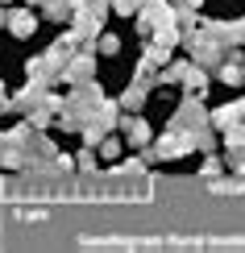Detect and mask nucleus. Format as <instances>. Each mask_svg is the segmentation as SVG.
<instances>
[{
    "instance_id": "f257e3e1",
    "label": "nucleus",
    "mask_w": 245,
    "mask_h": 253,
    "mask_svg": "<svg viewBox=\"0 0 245 253\" xmlns=\"http://www.w3.org/2000/svg\"><path fill=\"white\" fill-rule=\"evenodd\" d=\"M183 46L191 50V62H199V67H216V62L225 58V46L216 42L212 29H208V34H199V29H196V34H187Z\"/></svg>"
},
{
    "instance_id": "f03ea898",
    "label": "nucleus",
    "mask_w": 245,
    "mask_h": 253,
    "mask_svg": "<svg viewBox=\"0 0 245 253\" xmlns=\"http://www.w3.org/2000/svg\"><path fill=\"white\" fill-rule=\"evenodd\" d=\"M204 121H208L204 104H199L196 96H187V100H183V108H179V117H175V125H170V133H183V129H196V125H204Z\"/></svg>"
},
{
    "instance_id": "7ed1b4c3",
    "label": "nucleus",
    "mask_w": 245,
    "mask_h": 253,
    "mask_svg": "<svg viewBox=\"0 0 245 253\" xmlns=\"http://www.w3.org/2000/svg\"><path fill=\"white\" fill-rule=\"evenodd\" d=\"M92 67H96L92 54H75V58H67L62 79H67V83H92Z\"/></svg>"
},
{
    "instance_id": "20e7f679",
    "label": "nucleus",
    "mask_w": 245,
    "mask_h": 253,
    "mask_svg": "<svg viewBox=\"0 0 245 253\" xmlns=\"http://www.w3.org/2000/svg\"><path fill=\"white\" fill-rule=\"evenodd\" d=\"M116 129L129 137L133 145H150V125H146L142 117H121V121H116Z\"/></svg>"
},
{
    "instance_id": "39448f33",
    "label": "nucleus",
    "mask_w": 245,
    "mask_h": 253,
    "mask_svg": "<svg viewBox=\"0 0 245 253\" xmlns=\"http://www.w3.org/2000/svg\"><path fill=\"white\" fill-rule=\"evenodd\" d=\"M150 87H154L150 79H137V83H129V91H125V96H121V108L137 112V108H142V104H146V91H150Z\"/></svg>"
},
{
    "instance_id": "423d86ee",
    "label": "nucleus",
    "mask_w": 245,
    "mask_h": 253,
    "mask_svg": "<svg viewBox=\"0 0 245 253\" xmlns=\"http://www.w3.org/2000/svg\"><path fill=\"white\" fill-rule=\"evenodd\" d=\"M220 79L229 83V87H237V83H245V58H220Z\"/></svg>"
},
{
    "instance_id": "0eeeda50",
    "label": "nucleus",
    "mask_w": 245,
    "mask_h": 253,
    "mask_svg": "<svg viewBox=\"0 0 245 253\" xmlns=\"http://www.w3.org/2000/svg\"><path fill=\"white\" fill-rule=\"evenodd\" d=\"M183 83H187V96H204V87H208L204 67H199V62H191V67L183 71Z\"/></svg>"
},
{
    "instance_id": "6e6552de",
    "label": "nucleus",
    "mask_w": 245,
    "mask_h": 253,
    "mask_svg": "<svg viewBox=\"0 0 245 253\" xmlns=\"http://www.w3.org/2000/svg\"><path fill=\"white\" fill-rule=\"evenodd\" d=\"M4 25L13 29L17 38H29V34H34V13H29V8H17V13H8Z\"/></svg>"
},
{
    "instance_id": "1a4fd4ad",
    "label": "nucleus",
    "mask_w": 245,
    "mask_h": 253,
    "mask_svg": "<svg viewBox=\"0 0 245 253\" xmlns=\"http://www.w3.org/2000/svg\"><path fill=\"white\" fill-rule=\"evenodd\" d=\"M191 67V62H166V71H162V75H158V83H179V79H183V71Z\"/></svg>"
},
{
    "instance_id": "9d476101",
    "label": "nucleus",
    "mask_w": 245,
    "mask_h": 253,
    "mask_svg": "<svg viewBox=\"0 0 245 253\" xmlns=\"http://www.w3.org/2000/svg\"><path fill=\"white\" fill-rule=\"evenodd\" d=\"M146 166H150V162H146V154H142V158H129V162H121V166H116V174H142Z\"/></svg>"
},
{
    "instance_id": "9b49d317",
    "label": "nucleus",
    "mask_w": 245,
    "mask_h": 253,
    "mask_svg": "<svg viewBox=\"0 0 245 253\" xmlns=\"http://www.w3.org/2000/svg\"><path fill=\"white\" fill-rule=\"evenodd\" d=\"M142 4H146V0H112V8H116L121 17H133V13H137Z\"/></svg>"
},
{
    "instance_id": "f8f14e48",
    "label": "nucleus",
    "mask_w": 245,
    "mask_h": 253,
    "mask_svg": "<svg viewBox=\"0 0 245 253\" xmlns=\"http://www.w3.org/2000/svg\"><path fill=\"white\" fill-rule=\"evenodd\" d=\"M96 46H100L104 54H116V50H121V38H116V34H104V38H96Z\"/></svg>"
},
{
    "instance_id": "ddd939ff",
    "label": "nucleus",
    "mask_w": 245,
    "mask_h": 253,
    "mask_svg": "<svg viewBox=\"0 0 245 253\" xmlns=\"http://www.w3.org/2000/svg\"><path fill=\"white\" fill-rule=\"evenodd\" d=\"M121 154V141H116V137H104L100 141V158H116Z\"/></svg>"
},
{
    "instance_id": "4468645a",
    "label": "nucleus",
    "mask_w": 245,
    "mask_h": 253,
    "mask_svg": "<svg viewBox=\"0 0 245 253\" xmlns=\"http://www.w3.org/2000/svg\"><path fill=\"white\" fill-rule=\"evenodd\" d=\"M220 170H225V162H220V158H204V174H208V178H216Z\"/></svg>"
},
{
    "instance_id": "2eb2a0df",
    "label": "nucleus",
    "mask_w": 245,
    "mask_h": 253,
    "mask_svg": "<svg viewBox=\"0 0 245 253\" xmlns=\"http://www.w3.org/2000/svg\"><path fill=\"white\" fill-rule=\"evenodd\" d=\"M79 166H83V170H96V154H92V145L79 154Z\"/></svg>"
},
{
    "instance_id": "dca6fc26",
    "label": "nucleus",
    "mask_w": 245,
    "mask_h": 253,
    "mask_svg": "<svg viewBox=\"0 0 245 253\" xmlns=\"http://www.w3.org/2000/svg\"><path fill=\"white\" fill-rule=\"evenodd\" d=\"M196 4H199V0H175V8H179V13H191Z\"/></svg>"
},
{
    "instance_id": "f3484780",
    "label": "nucleus",
    "mask_w": 245,
    "mask_h": 253,
    "mask_svg": "<svg viewBox=\"0 0 245 253\" xmlns=\"http://www.w3.org/2000/svg\"><path fill=\"white\" fill-rule=\"evenodd\" d=\"M4 21H8V13H4V8H0V25H4Z\"/></svg>"
},
{
    "instance_id": "a211bd4d",
    "label": "nucleus",
    "mask_w": 245,
    "mask_h": 253,
    "mask_svg": "<svg viewBox=\"0 0 245 253\" xmlns=\"http://www.w3.org/2000/svg\"><path fill=\"white\" fill-rule=\"evenodd\" d=\"M29 4H46V0H29Z\"/></svg>"
}]
</instances>
